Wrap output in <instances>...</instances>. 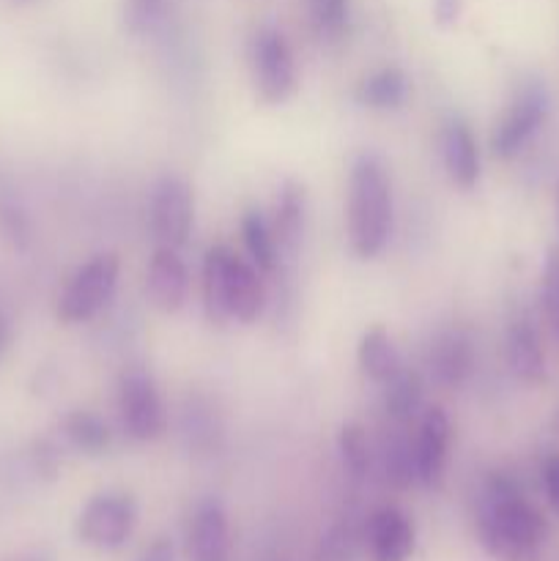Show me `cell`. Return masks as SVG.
Segmentation results:
<instances>
[{
    "instance_id": "1",
    "label": "cell",
    "mask_w": 559,
    "mask_h": 561,
    "mask_svg": "<svg viewBox=\"0 0 559 561\" xmlns=\"http://www.w3.org/2000/svg\"><path fill=\"white\" fill-rule=\"evenodd\" d=\"M477 537L493 559L537 561L548 524L513 477L488 474L477 499Z\"/></svg>"
},
{
    "instance_id": "2",
    "label": "cell",
    "mask_w": 559,
    "mask_h": 561,
    "mask_svg": "<svg viewBox=\"0 0 559 561\" xmlns=\"http://www.w3.org/2000/svg\"><path fill=\"white\" fill-rule=\"evenodd\" d=\"M349 241L362 261L381 255L392 233V181L376 153H360L349 179Z\"/></svg>"
},
{
    "instance_id": "3",
    "label": "cell",
    "mask_w": 559,
    "mask_h": 561,
    "mask_svg": "<svg viewBox=\"0 0 559 561\" xmlns=\"http://www.w3.org/2000/svg\"><path fill=\"white\" fill-rule=\"evenodd\" d=\"M203 307L212 323H255L266 310L261 272L230 247H212L203 257Z\"/></svg>"
},
{
    "instance_id": "4",
    "label": "cell",
    "mask_w": 559,
    "mask_h": 561,
    "mask_svg": "<svg viewBox=\"0 0 559 561\" xmlns=\"http://www.w3.org/2000/svg\"><path fill=\"white\" fill-rule=\"evenodd\" d=\"M121 277V261L115 252H99L82 263L58 296V318L64 323H85L110 305Z\"/></svg>"
},
{
    "instance_id": "5",
    "label": "cell",
    "mask_w": 559,
    "mask_h": 561,
    "mask_svg": "<svg viewBox=\"0 0 559 561\" xmlns=\"http://www.w3.org/2000/svg\"><path fill=\"white\" fill-rule=\"evenodd\" d=\"M137 502L132 493L104 491L85 502L77 518V537L96 551H115L132 537L137 526Z\"/></svg>"
},
{
    "instance_id": "6",
    "label": "cell",
    "mask_w": 559,
    "mask_h": 561,
    "mask_svg": "<svg viewBox=\"0 0 559 561\" xmlns=\"http://www.w3.org/2000/svg\"><path fill=\"white\" fill-rule=\"evenodd\" d=\"M252 80L258 96L269 104L288 102L299 85L294 49L288 38L272 25H263L252 42Z\"/></svg>"
},
{
    "instance_id": "7",
    "label": "cell",
    "mask_w": 559,
    "mask_h": 561,
    "mask_svg": "<svg viewBox=\"0 0 559 561\" xmlns=\"http://www.w3.org/2000/svg\"><path fill=\"white\" fill-rule=\"evenodd\" d=\"M118 411L126 436L135 442H157L168 427L157 381L142 367H129L118 381Z\"/></svg>"
},
{
    "instance_id": "8",
    "label": "cell",
    "mask_w": 559,
    "mask_h": 561,
    "mask_svg": "<svg viewBox=\"0 0 559 561\" xmlns=\"http://www.w3.org/2000/svg\"><path fill=\"white\" fill-rule=\"evenodd\" d=\"M548 115V91L543 82L532 80L518 88L491 135V148L499 159L518 157L521 148L537 135Z\"/></svg>"
},
{
    "instance_id": "9",
    "label": "cell",
    "mask_w": 559,
    "mask_h": 561,
    "mask_svg": "<svg viewBox=\"0 0 559 561\" xmlns=\"http://www.w3.org/2000/svg\"><path fill=\"white\" fill-rule=\"evenodd\" d=\"M148 219L157 247H173V250L184 247L195 222V197L190 184L179 175H159L151 190Z\"/></svg>"
},
{
    "instance_id": "10",
    "label": "cell",
    "mask_w": 559,
    "mask_h": 561,
    "mask_svg": "<svg viewBox=\"0 0 559 561\" xmlns=\"http://www.w3.org/2000/svg\"><path fill=\"white\" fill-rule=\"evenodd\" d=\"M449 436H453V427H449V416L444 414V409L431 405V409L422 411L414 436V466L420 485H442L444 469H447Z\"/></svg>"
},
{
    "instance_id": "11",
    "label": "cell",
    "mask_w": 559,
    "mask_h": 561,
    "mask_svg": "<svg viewBox=\"0 0 559 561\" xmlns=\"http://www.w3.org/2000/svg\"><path fill=\"white\" fill-rule=\"evenodd\" d=\"M305 222H307V195L305 186L299 181L288 179L283 181L274 201V217H272V236L277 244V266H290L301 250V239H305Z\"/></svg>"
},
{
    "instance_id": "12",
    "label": "cell",
    "mask_w": 559,
    "mask_h": 561,
    "mask_svg": "<svg viewBox=\"0 0 559 561\" xmlns=\"http://www.w3.org/2000/svg\"><path fill=\"white\" fill-rule=\"evenodd\" d=\"M148 299L157 310L179 312L190 299V272L181 261L179 250L173 247H157L151 263H148Z\"/></svg>"
},
{
    "instance_id": "13",
    "label": "cell",
    "mask_w": 559,
    "mask_h": 561,
    "mask_svg": "<svg viewBox=\"0 0 559 561\" xmlns=\"http://www.w3.org/2000/svg\"><path fill=\"white\" fill-rule=\"evenodd\" d=\"M427 370L436 387L460 389L475 370V345L460 329H447L436 334L427 351Z\"/></svg>"
},
{
    "instance_id": "14",
    "label": "cell",
    "mask_w": 559,
    "mask_h": 561,
    "mask_svg": "<svg viewBox=\"0 0 559 561\" xmlns=\"http://www.w3.org/2000/svg\"><path fill=\"white\" fill-rule=\"evenodd\" d=\"M190 561H230V524L228 513L217 499L197 504L186 540Z\"/></svg>"
},
{
    "instance_id": "15",
    "label": "cell",
    "mask_w": 559,
    "mask_h": 561,
    "mask_svg": "<svg viewBox=\"0 0 559 561\" xmlns=\"http://www.w3.org/2000/svg\"><path fill=\"white\" fill-rule=\"evenodd\" d=\"M367 551L373 561H409L414 553V524L398 507H381L367 520Z\"/></svg>"
},
{
    "instance_id": "16",
    "label": "cell",
    "mask_w": 559,
    "mask_h": 561,
    "mask_svg": "<svg viewBox=\"0 0 559 561\" xmlns=\"http://www.w3.org/2000/svg\"><path fill=\"white\" fill-rule=\"evenodd\" d=\"M442 162L455 186L475 190L480 181V148L469 124L458 115H453L442 129Z\"/></svg>"
},
{
    "instance_id": "17",
    "label": "cell",
    "mask_w": 559,
    "mask_h": 561,
    "mask_svg": "<svg viewBox=\"0 0 559 561\" xmlns=\"http://www.w3.org/2000/svg\"><path fill=\"white\" fill-rule=\"evenodd\" d=\"M507 365L518 381L532 387L546 381V351L535 323L526 316H515L507 327Z\"/></svg>"
},
{
    "instance_id": "18",
    "label": "cell",
    "mask_w": 559,
    "mask_h": 561,
    "mask_svg": "<svg viewBox=\"0 0 559 561\" xmlns=\"http://www.w3.org/2000/svg\"><path fill=\"white\" fill-rule=\"evenodd\" d=\"M356 362L373 383H387L403 367L398 348L384 327H370L356 345Z\"/></svg>"
},
{
    "instance_id": "19",
    "label": "cell",
    "mask_w": 559,
    "mask_h": 561,
    "mask_svg": "<svg viewBox=\"0 0 559 561\" xmlns=\"http://www.w3.org/2000/svg\"><path fill=\"white\" fill-rule=\"evenodd\" d=\"M356 99L370 110L403 107L406 99H409V77L398 66H384V69L373 71L360 82Z\"/></svg>"
},
{
    "instance_id": "20",
    "label": "cell",
    "mask_w": 559,
    "mask_h": 561,
    "mask_svg": "<svg viewBox=\"0 0 559 561\" xmlns=\"http://www.w3.org/2000/svg\"><path fill=\"white\" fill-rule=\"evenodd\" d=\"M384 387V411L392 422L406 425V422L414 420L422 409V378L417 370L409 367H400Z\"/></svg>"
},
{
    "instance_id": "21",
    "label": "cell",
    "mask_w": 559,
    "mask_h": 561,
    "mask_svg": "<svg viewBox=\"0 0 559 561\" xmlns=\"http://www.w3.org/2000/svg\"><path fill=\"white\" fill-rule=\"evenodd\" d=\"M241 239H244L250 261L258 272H277V244H274L272 225L258 208H247V214L241 217Z\"/></svg>"
},
{
    "instance_id": "22",
    "label": "cell",
    "mask_w": 559,
    "mask_h": 561,
    "mask_svg": "<svg viewBox=\"0 0 559 561\" xmlns=\"http://www.w3.org/2000/svg\"><path fill=\"white\" fill-rule=\"evenodd\" d=\"M64 436L75 449L85 455H102L113 442L107 422L93 411H71L64 420Z\"/></svg>"
},
{
    "instance_id": "23",
    "label": "cell",
    "mask_w": 559,
    "mask_h": 561,
    "mask_svg": "<svg viewBox=\"0 0 559 561\" xmlns=\"http://www.w3.org/2000/svg\"><path fill=\"white\" fill-rule=\"evenodd\" d=\"M384 469H387V480L395 488H409L411 482H417L414 442H409L403 433H395L384 444Z\"/></svg>"
},
{
    "instance_id": "24",
    "label": "cell",
    "mask_w": 559,
    "mask_h": 561,
    "mask_svg": "<svg viewBox=\"0 0 559 561\" xmlns=\"http://www.w3.org/2000/svg\"><path fill=\"white\" fill-rule=\"evenodd\" d=\"M338 449H340V458H343L345 469H349L351 474L365 477L367 471H370L373 453H370V442H367L365 427L356 425V422H349V425L340 427Z\"/></svg>"
},
{
    "instance_id": "25",
    "label": "cell",
    "mask_w": 559,
    "mask_h": 561,
    "mask_svg": "<svg viewBox=\"0 0 559 561\" xmlns=\"http://www.w3.org/2000/svg\"><path fill=\"white\" fill-rule=\"evenodd\" d=\"M310 22L321 42H338L349 27V0H310Z\"/></svg>"
},
{
    "instance_id": "26",
    "label": "cell",
    "mask_w": 559,
    "mask_h": 561,
    "mask_svg": "<svg viewBox=\"0 0 559 561\" xmlns=\"http://www.w3.org/2000/svg\"><path fill=\"white\" fill-rule=\"evenodd\" d=\"M540 305L546 312V321L551 327L554 337L559 343V247H551L543 263V283H540Z\"/></svg>"
},
{
    "instance_id": "27",
    "label": "cell",
    "mask_w": 559,
    "mask_h": 561,
    "mask_svg": "<svg viewBox=\"0 0 559 561\" xmlns=\"http://www.w3.org/2000/svg\"><path fill=\"white\" fill-rule=\"evenodd\" d=\"M168 0H126L124 25L132 36H146L162 22Z\"/></svg>"
},
{
    "instance_id": "28",
    "label": "cell",
    "mask_w": 559,
    "mask_h": 561,
    "mask_svg": "<svg viewBox=\"0 0 559 561\" xmlns=\"http://www.w3.org/2000/svg\"><path fill=\"white\" fill-rule=\"evenodd\" d=\"M351 551H354V531L349 526H334L327 531L321 540V551H318V561H349Z\"/></svg>"
},
{
    "instance_id": "29",
    "label": "cell",
    "mask_w": 559,
    "mask_h": 561,
    "mask_svg": "<svg viewBox=\"0 0 559 561\" xmlns=\"http://www.w3.org/2000/svg\"><path fill=\"white\" fill-rule=\"evenodd\" d=\"M0 222H3V230L5 236H9L11 241H14L16 247H25L27 239H31V228H27V219L25 214L20 211V208L14 206H3L0 208Z\"/></svg>"
},
{
    "instance_id": "30",
    "label": "cell",
    "mask_w": 559,
    "mask_h": 561,
    "mask_svg": "<svg viewBox=\"0 0 559 561\" xmlns=\"http://www.w3.org/2000/svg\"><path fill=\"white\" fill-rule=\"evenodd\" d=\"M543 485H546V496L551 510L559 518V455H551L543 466Z\"/></svg>"
},
{
    "instance_id": "31",
    "label": "cell",
    "mask_w": 559,
    "mask_h": 561,
    "mask_svg": "<svg viewBox=\"0 0 559 561\" xmlns=\"http://www.w3.org/2000/svg\"><path fill=\"white\" fill-rule=\"evenodd\" d=\"M464 14V0H433V20L442 27H453Z\"/></svg>"
},
{
    "instance_id": "32",
    "label": "cell",
    "mask_w": 559,
    "mask_h": 561,
    "mask_svg": "<svg viewBox=\"0 0 559 561\" xmlns=\"http://www.w3.org/2000/svg\"><path fill=\"white\" fill-rule=\"evenodd\" d=\"M137 561H175V551L173 542L170 540H157L142 551V557Z\"/></svg>"
},
{
    "instance_id": "33",
    "label": "cell",
    "mask_w": 559,
    "mask_h": 561,
    "mask_svg": "<svg viewBox=\"0 0 559 561\" xmlns=\"http://www.w3.org/2000/svg\"><path fill=\"white\" fill-rule=\"evenodd\" d=\"M9 343H11V327H9V321H5L3 312H0V356L5 354Z\"/></svg>"
},
{
    "instance_id": "34",
    "label": "cell",
    "mask_w": 559,
    "mask_h": 561,
    "mask_svg": "<svg viewBox=\"0 0 559 561\" xmlns=\"http://www.w3.org/2000/svg\"><path fill=\"white\" fill-rule=\"evenodd\" d=\"M25 561H47V559H42V557H33V559H25Z\"/></svg>"
},
{
    "instance_id": "35",
    "label": "cell",
    "mask_w": 559,
    "mask_h": 561,
    "mask_svg": "<svg viewBox=\"0 0 559 561\" xmlns=\"http://www.w3.org/2000/svg\"><path fill=\"white\" fill-rule=\"evenodd\" d=\"M14 3H33V0H14Z\"/></svg>"
},
{
    "instance_id": "36",
    "label": "cell",
    "mask_w": 559,
    "mask_h": 561,
    "mask_svg": "<svg viewBox=\"0 0 559 561\" xmlns=\"http://www.w3.org/2000/svg\"><path fill=\"white\" fill-rule=\"evenodd\" d=\"M557 208H559V184H557Z\"/></svg>"
}]
</instances>
